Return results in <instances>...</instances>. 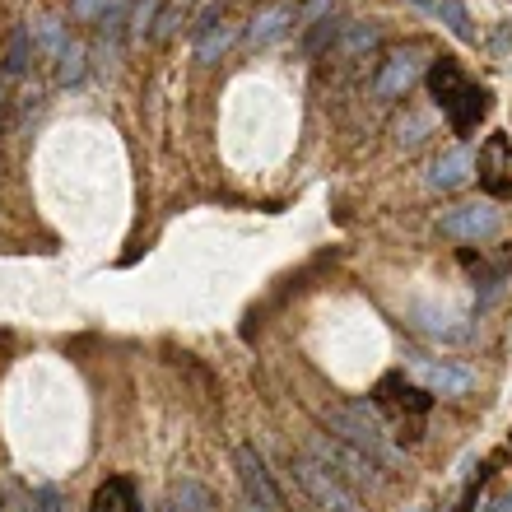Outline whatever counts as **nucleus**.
Returning <instances> with one entry per match:
<instances>
[{"label":"nucleus","instance_id":"1","mask_svg":"<svg viewBox=\"0 0 512 512\" xmlns=\"http://www.w3.org/2000/svg\"><path fill=\"white\" fill-rule=\"evenodd\" d=\"M322 424L331 429V438H340V443H350L354 452H364L378 471H396L401 466V447L391 443L387 424H382L378 405L368 401H336L322 410Z\"/></svg>","mask_w":512,"mask_h":512},{"label":"nucleus","instance_id":"2","mask_svg":"<svg viewBox=\"0 0 512 512\" xmlns=\"http://www.w3.org/2000/svg\"><path fill=\"white\" fill-rule=\"evenodd\" d=\"M312 457L322 461V466L336 475V480H345L350 489H378L382 485L378 466H373L364 452H354L350 443L331 438V433H317V438H312Z\"/></svg>","mask_w":512,"mask_h":512},{"label":"nucleus","instance_id":"3","mask_svg":"<svg viewBox=\"0 0 512 512\" xmlns=\"http://www.w3.org/2000/svg\"><path fill=\"white\" fill-rule=\"evenodd\" d=\"M294 480L303 485V494H308V499L317 503L322 512H354V508H359L354 489L345 485V480H336V475L326 471L312 452H298V457H294Z\"/></svg>","mask_w":512,"mask_h":512},{"label":"nucleus","instance_id":"4","mask_svg":"<svg viewBox=\"0 0 512 512\" xmlns=\"http://www.w3.org/2000/svg\"><path fill=\"white\" fill-rule=\"evenodd\" d=\"M233 466H238V485H243V499L252 512H284V499L280 489H275V480H270L266 461H261V452H256L252 443H243L238 452H233Z\"/></svg>","mask_w":512,"mask_h":512},{"label":"nucleus","instance_id":"5","mask_svg":"<svg viewBox=\"0 0 512 512\" xmlns=\"http://www.w3.org/2000/svg\"><path fill=\"white\" fill-rule=\"evenodd\" d=\"M499 224H503V210L494 201H466L443 215V233L457 238V243H485V238L499 233Z\"/></svg>","mask_w":512,"mask_h":512},{"label":"nucleus","instance_id":"6","mask_svg":"<svg viewBox=\"0 0 512 512\" xmlns=\"http://www.w3.org/2000/svg\"><path fill=\"white\" fill-rule=\"evenodd\" d=\"M424 75V47H401V52H391L382 61L378 80H373V94L378 98H401L410 94V84Z\"/></svg>","mask_w":512,"mask_h":512},{"label":"nucleus","instance_id":"7","mask_svg":"<svg viewBox=\"0 0 512 512\" xmlns=\"http://www.w3.org/2000/svg\"><path fill=\"white\" fill-rule=\"evenodd\" d=\"M480 187L489 191V201H503L512 191V140L508 135H489L480 149Z\"/></svg>","mask_w":512,"mask_h":512},{"label":"nucleus","instance_id":"8","mask_svg":"<svg viewBox=\"0 0 512 512\" xmlns=\"http://www.w3.org/2000/svg\"><path fill=\"white\" fill-rule=\"evenodd\" d=\"M415 378L429 396H466L475 387L471 368H457V364H447V359H415Z\"/></svg>","mask_w":512,"mask_h":512},{"label":"nucleus","instance_id":"9","mask_svg":"<svg viewBox=\"0 0 512 512\" xmlns=\"http://www.w3.org/2000/svg\"><path fill=\"white\" fill-rule=\"evenodd\" d=\"M378 405H387L396 415H424L433 405V396L419 387V382L405 378V373H391V378L378 382Z\"/></svg>","mask_w":512,"mask_h":512},{"label":"nucleus","instance_id":"10","mask_svg":"<svg viewBox=\"0 0 512 512\" xmlns=\"http://www.w3.org/2000/svg\"><path fill=\"white\" fill-rule=\"evenodd\" d=\"M471 177H475V154L471 149H447V154H438V163H433L429 187L457 191V187H466Z\"/></svg>","mask_w":512,"mask_h":512},{"label":"nucleus","instance_id":"11","mask_svg":"<svg viewBox=\"0 0 512 512\" xmlns=\"http://www.w3.org/2000/svg\"><path fill=\"white\" fill-rule=\"evenodd\" d=\"M289 28H294V5H270V10H261L252 19V28H247V42H252V47H275V42H280Z\"/></svg>","mask_w":512,"mask_h":512},{"label":"nucleus","instance_id":"12","mask_svg":"<svg viewBox=\"0 0 512 512\" xmlns=\"http://www.w3.org/2000/svg\"><path fill=\"white\" fill-rule=\"evenodd\" d=\"M429 89H433V98H438V108L447 112L461 94H466V89H471V84H466V75L457 70V61H452V56H443V61H433V66H429Z\"/></svg>","mask_w":512,"mask_h":512},{"label":"nucleus","instance_id":"13","mask_svg":"<svg viewBox=\"0 0 512 512\" xmlns=\"http://www.w3.org/2000/svg\"><path fill=\"white\" fill-rule=\"evenodd\" d=\"M378 47V28L373 24H345L336 38V61H359Z\"/></svg>","mask_w":512,"mask_h":512},{"label":"nucleus","instance_id":"14","mask_svg":"<svg viewBox=\"0 0 512 512\" xmlns=\"http://www.w3.org/2000/svg\"><path fill=\"white\" fill-rule=\"evenodd\" d=\"M89 512H140L135 485H131V480H108V485H98L94 508H89Z\"/></svg>","mask_w":512,"mask_h":512},{"label":"nucleus","instance_id":"15","mask_svg":"<svg viewBox=\"0 0 512 512\" xmlns=\"http://www.w3.org/2000/svg\"><path fill=\"white\" fill-rule=\"evenodd\" d=\"M28 38H33V52L38 56H61V47H66V24L61 19H52V14H42V19H33L28 24Z\"/></svg>","mask_w":512,"mask_h":512},{"label":"nucleus","instance_id":"16","mask_svg":"<svg viewBox=\"0 0 512 512\" xmlns=\"http://www.w3.org/2000/svg\"><path fill=\"white\" fill-rule=\"evenodd\" d=\"M485 108H489V94L471 84V89H466V94H461L457 103L447 108V122H452V131H471V126L485 117Z\"/></svg>","mask_w":512,"mask_h":512},{"label":"nucleus","instance_id":"17","mask_svg":"<svg viewBox=\"0 0 512 512\" xmlns=\"http://www.w3.org/2000/svg\"><path fill=\"white\" fill-rule=\"evenodd\" d=\"M233 38H238V28H233V24H210L201 33V42H196V61H201V66L219 61V56L233 47Z\"/></svg>","mask_w":512,"mask_h":512},{"label":"nucleus","instance_id":"18","mask_svg":"<svg viewBox=\"0 0 512 512\" xmlns=\"http://www.w3.org/2000/svg\"><path fill=\"white\" fill-rule=\"evenodd\" d=\"M168 512H219L215 508V494L205 485H196V480H182V485L173 489V508Z\"/></svg>","mask_w":512,"mask_h":512},{"label":"nucleus","instance_id":"19","mask_svg":"<svg viewBox=\"0 0 512 512\" xmlns=\"http://www.w3.org/2000/svg\"><path fill=\"white\" fill-rule=\"evenodd\" d=\"M419 331H429V336L438 340H461L466 336V326H461V317H452V312H433V308H419Z\"/></svg>","mask_w":512,"mask_h":512},{"label":"nucleus","instance_id":"20","mask_svg":"<svg viewBox=\"0 0 512 512\" xmlns=\"http://www.w3.org/2000/svg\"><path fill=\"white\" fill-rule=\"evenodd\" d=\"M28 61H33V38H28V24L24 28H14V38H10V52H5V75H24Z\"/></svg>","mask_w":512,"mask_h":512},{"label":"nucleus","instance_id":"21","mask_svg":"<svg viewBox=\"0 0 512 512\" xmlns=\"http://www.w3.org/2000/svg\"><path fill=\"white\" fill-rule=\"evenodd\" d=\"M56 80L61 84L84 80V47L80 42H66V47H61V56H56Z\"/></svg>","mask_w":512,"mask_h":512},{"label":"nucleus","instance_id":"22","mask_svg":"<svg viewBox=\"0 0 512 512\" xmlns=\"http://www.w3.org/2000/svg\"><path fill=\"white\" fill-rule=\"evenodd\" d=\"M433 10L443 14V19H447V28H452V33H457L461 42H471V38H475V28H471V14H466V5H461V0H438Z\"/></svg>","mask_w":512,"mask_h":512},{"label":"nucleus","instance_id":"23","mask_svg":"<svg viewBox=\"0 0 512 512\" xmlns=\"http://www.w3.org/2000/svg\"><path fill=\"white\" fill-rule=\"evenodd\" d=\"M126 19H131V0H108L103 14H98V24H103V42L117 38V33L126 28Z\"/></svg>","mask_w":512,"mask_h":512},{"label":"nucleus","instance_id":"24","mask_svg":"<svg viewBox=\"0 0 512 512\" xmlns=\"http://www.w3.org/2000/svg\"><path fill=\"white\" fill-rule=\"evenodd\" d=\"M154 14H159V0H135V5H131V19H126L131 38H145L149 24H154Z\"/></svg>","mask_w":512,"mask_h":512},{"label":"nucleus","instance_id":"25","mask_svg":"<svg viewBox=\"0 0 512 512\" xmlns=\"http://www.w3.org/2000/svg\"><path fill=\"white\" fill-rule=\"evenodd\" d=\"M33 512H66V499L56 485H38L33 489Z\"/></svg>","mask_w":512,"mask_h":512},{"label":"nucleus","instance_id":"26","mask_svg":"<svg viewBox=\"0 0 512 512\" xmlns=\"http://www.w3.org/2000/svg\"><path fill=\"white\" fill-rule=\"evenodd\" d=\"M103 5H108V0H70V14H75V19H98Z\"/></svg>","mask_w":512,"mask_h":512},{"label":"nucleus","instance_id":"27","mask_svg":"<svg viewBox=\"0 0 512 512\" xmlns=\"http://www.w3.org/2000/svg\"><path fill=\"white\" fill-rule=\"evenodd\" d=\"M503 512H512V499H508V508H503Z\"/></svg>","mask_w":512,"mask_h":512}]
</instances>
